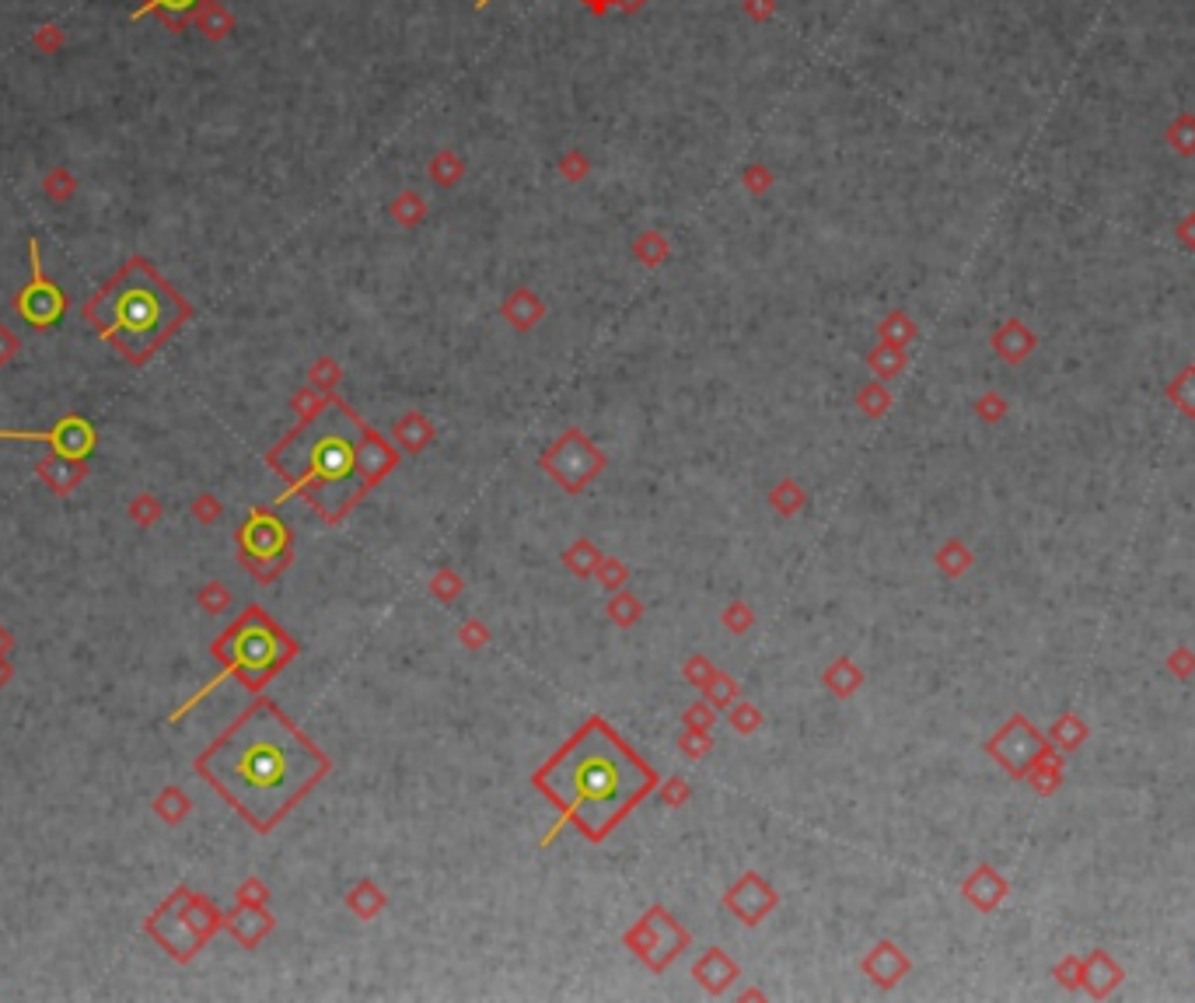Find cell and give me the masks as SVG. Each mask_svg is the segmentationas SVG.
I'll return each instance as SVG.
<instances>
[{
  "mask_svg": "<svg viewBox=\"0 0 1195 1003\" xmlns=\"http://www.w3.org/2000/svg\"><path fill=\"white\" fill-rule=\"evenodd\" d=\"M741 11L752 25H765L776 14V0H741Z\"/></svg>",
  "mask_w": 1195,
  "mask_h": 1003,
  "instance_id": "obj_11",
  "label": "cell"
},
{
  "mask_svg": "<svg viewBox=\"0 0 1195 1003\" xmlns=\"http://www.w3.org/2000/svg\"><path fill=\"white\" fill-rule=\"evenodd\" d=\"M647 4H651V0H616V11H619V14H626V18H633V14L644 11Z\"/></svg>",
  "mask_w": 1195,
  "mask_h": 1003,
  "instance_id": "obj_15",
  "label": "cell"
},
{
  "mask_svg": "<svg viewBox=\"0 0 1195 1003\" xmlns=\"http://www.w3.org/2000/svg\"><path fill=\"white\" fill-rule=\"evenodd\" d=\"M493 4V0H476V11H487Z\"/></svg>",
  "mask_w": 1195,
  "mask_h": 1003,
  "instance_id": "obj_17",
  "label": "cell"
},
{
  "mask_svg": "<svg viewBox=\"0 0 1195 1003\" xmlns=\"http://www.w3.org/2000/svg\"><path fill=\"white\" fill-rule=\"evenodd\" d=\"M644 248H647L644 259H661V256H665V242H661V238H654V235L644 242Z\"/></svg>",
  "mask_w": 1195,
  "mask_h": 1003,
  "instance_id": "obj_16",
  "label": "cell"
},
{
  "mask_svg": "<svg viewBox=\"0 0 1195 1003\" xmlns=\"http://www.w3.org/2000/svg\"><path fill=\"white\" fill-rule=\"evenodd\" d=\"M420 213H423V200H420L417 193H402L399 200L391 203V218L402 221V224H409V228H413V221L420 218Z\"/></svg>",
  "mask_w": 1195,
  "mask_h": 1003,
  "instance_id": "obj_10",
  "label": "cell"
},
{
  "mask_svg": "<svg viewBox=\"0 0 1195 1003\" xmlns=\"http://www.w3.org/2000/svg\"><path fill=\"white\" fill-rule=\"evenodd\" d=\"M535 780L539 791L595 839L609 832L654 786L651 769L601 721L587 724Z\"/></svg>",
  "mask_w": 1195,
  "mask_h": 1003,
  "instance_id": "obj_2",
  "label": "cell"
},
{
  "mask_svg": "<svg viewBox=\"0 0 1195 1003\" xmlns=\"http://www.w3.org/2000/svg\"><path fill=\"white\" fill-rule=\"evenodd\" d=\"M581 8L591 18H605L609 11H616V0H581Z\"/></svg>",
  "mask_w": 1195,
  "mask_h": 1003,
  "instance_id": "obj_14",
  "label": "cell"
},
{
  "mask_svg": "<svg viewBox=\"0 0 1195 1003\" xmlns=\"http://www.w3.org/2000/svg\"><path fill=\"white\" fill-rule=\"evenodd\" d=\"M587 172H591V161H587L584 151H566L560 158V175L566 178V183H581V178H587Z\"/></svg>",
  "mask_w": 1195,
  "mask_h": 1003,
  "instance_id": "obj_9",
  "label": "cell"
},
{
  "mask_svg": "<svg viewBox=\"0 0 1195 1003\" xmlns=\"http://www.w3.org/2000/svg\"><path fill=\"white\" fill-rule=\"evenodd\" d=\"M196 4V0H151V4L148 8H140L133 18H140V14H148V11H154V8H168V11H186V8H192Z\"/></svg>",
  "mask_w": 1195,
  "mask_h": 1003,
  "instance_id": "obj_13",
  "label": "cell"
},
{
  "mask_svg": "<svg viewBox=\"0 0 1195 1003\" xmlns=\"http://www.w3.org/2000/svg\"><path fill=\"white\" fill-rule=\"evenodd\" d=\"M200 25H203V32L210 35V39H224V35H227L231 28H235V18H231V14L218 4V0H210V4L200 11Z\"/></svg>",
  "mask_w": 1195,
  "mask_h": 1003,
  "instance_id": "obj_8",
  "label": "cell"
},
{
  "mask_svg": "<svg viewBox=\"0 0 1195 1003\" xmlns=\"http://www.w3.org/2000/svg\"><path fill=\"white\" fill-rule=\"evenodd\" d=\"M382 447L385 444L356 420L353 409L332 403L318 406L273 462L288 473V479L312 493L315 508L340 514L353 504L356 493H364L371 479H378L374 458L382 455Z\"/></svg>",
  "mask_w": 1195,
  "mask_h": 1003,
  "instance_id": "obj_3",
  "label": "cell"
},
{
  "mask_svg": "<svg viewBox=\"0 0 1195 1003\" xmlns=\"http://www.w3.org/2000/svg\"><path fill=\"white\" fill-rule=\"evenodd\" d=\"M200 769L248 821L270 829L326 762L270 703H259L207 751Z\"/></svg>",
  "mask_w": 1195,
  "mask_h": 1003,
  "instance_id": "obj_1",
  "label": "cell"
},
{
  "mask_svg": "<svg viewBox=\"0 0 1195 1003\" xmlns=\"http://www.w3.org/2000/svg\"><path fill=\"white\" fill-rule=\"evenodd\" d=\"M63 312H67V301L57 287H52V280L43 277L39 245L32 242V283L17 294V315L28 318L32 326H52Z\"/></svg>",
  "mask_w": 1195,
  "mask_h": 1003,
  "instance_id": "obj_6",
  "label": "cell"
},
{
  "mask_svg": "<svg viewBox=\"0 0 1195 1003\" xmlns=\"http://www.w3.org/2000/svg\"><path fill=\"white\" fill-rule=\"evenodd\" d=\"M280 657V640L266 622H242L235 630V643H231V665L242 672H259L266 675Z\"/></svg>",
  "mask_w": 1195,
  "mask_h": 1003,
  "instance_id": "obj_5",
  "label": "cell"
},
{
  "mask_svg": "<svg viewBox=\"0 0 1195 1003\" xmlns=\"http://www.w3.org/2000/svg\"><path fill=\"white\" fill-rule=\"evenodd\" d=\"M426 175H431L437 186L448 189V186H455V183H458L461 175H466V161H461L452 148H444V151H437V154L431 158V165H426Z\"/></svg>",
  "mask_w": 1195,
  "mask_h": 1003,
  "instance_id": "obj_7",
  "label": "cell"
},
{
  "mask_svg": "<svg viewBox=\"0 0 1195 1003\" xmlns=\"http://www.w3.org/2000/svg\"><path fill=\"white\" fill-rule=\"evenodd\" d=\"M741 183H745V189H752V193H765L773 186V172L765 165H748L745 175H741Z\"/></svg>",
  "mask_w": 1195,
  "mask_h": 1003,
  "instance_id": "obj_12",
  "label": "cell"
},
{
  "mask_svg": "<svg viewBox=\"0 0 1195 1003\" xmlns=\"http://www.w3.org/2000/svg\"><path fill=\"white\" fill-rule=\"evenodd\" d=\"M162 326L168 329V312L162 308V291L140 283V287H122V294L113 304V322L105 333L154 336Z\"/></svg>",
  "mask_w": 1195,
  "mask_h": 1003,
  "instance_id": "obj_4",
  "label": "cell"
}]
</instances>
